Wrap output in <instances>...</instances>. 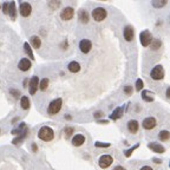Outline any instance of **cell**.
Returning <instances> with one entry per match:
<instances>
[{
	"mask_svg": "<svg viewBox=\"0 0 170 170\" xmlns=\"http://www.w3.org/2000/svg\"><path fill=\"white\" fill-rule=\"evenodd\" d=\"M68 69H69V71H70V72H72V73H77V72H79V71H81V65H79V63H78V62H71V63L68 65Z\"/></svg>",
	"mask_w": 170,
	"mask_h": 170,
	"instance_id": "obj_17",
	"label": "cell"
},
{
	"mask_svg": "<svg viewBox=\"0 0 170 170\" xmlns=\"http://www.w3.org/2000/svg\"><path fill=\"white\" fill-rule=\"evenodd\" d=\"M156 124H157V122H156V118H154V117H147L144 121H143V128L144 129H147V130H151V129H154L155 126H156Z\"/></svg>",
	"mask_w": 170,
	"mask_h": 170,
	"instance_id": "obj_8",
	"label": "cell"
},
{
	"mask_svg": "<svg viewBox=\"0 0 170 170\" xmlns=\"http://www.w3.org/2000/svg\"><path fill=\"white\" fill-rule=\"evenodd\" d=\"M169 92H170V89L167 90V97H169Z\"/></svg>",
	"mask_w": 170,
	"mask_h": 170,
	"instance_id": "obj_41",
	"label": "cell"
},
{
	"mask_svg": "<svg viewBox=\"0 0 170 170\" xmlns=\"http://www.w3.org/2000/svg\"><path fill=\"white\" fill-rule=\"evenodd\" d=\"M32 149H33V151H34V153L38 150V147H37V144H36V143H33V144H32Z\"/></svg>",
	"mask_w": 170,
	"mask_h": 170,
	"instance_id": "obj_39",
	"label": "cell"
},
{
	"mask_svg": "<svg viewBox=\"0 0 170 170\" xmlns=\"http://www.w3.org/2000/svg\"><path fill=\"white\" fill-rule=\"evenodd\" d=\"M73 132V128H66L65 129V135H66V137H70V135Z\"/></svg>",
	"mask_w": 170,
	"mask_h": 170,
	"instance_id": "obj_35",
	"label": "cell"
},
{
	"mask_svg": "<svg viewBox=\"0 0 170 170\" xmlns=\"http://www.w3.org/2000/svg\"><path fill=\"white\" fill-rule=\"evenodd\" d=\"M38 137H39L41 141H44V142H50V141L53 139L54 132H53L52 128H50V126H43V128H40V130L38 131Z\"/></svg>",
	"mask_w": 170,
	"mask_h": 170,
	"instance_id": "obj_1",
	"label": "cell"
},
{
	"mask_svg": "<svg viewBox=\"0 0 170 170\" xmlns=\"http://www.w3.org/2000/svg\"><path fill=\"white\" fill-rule=\"evenodd\" d=\"M106 15H108V13H106V9L104 7H96L92 11V18L96 21H103L106 18Z\"/></svg>",
	"mask_w": 170,
	"mask_h": 170,
	"instance_id": "obj_3",
	"label": "cell"
},
{
	"mask_svg": "<svg viewBox=\"0 0 170 170\" xmlns=\"http://www.w3.org/2000/svg\"><path fill=\"white\" fill-rule=\"evenodd\" d=\"M79 49H81V51L83 53H89L91 51V49H92V43L89 39H83L79 43Z\"/></svg>",
	"mask_w": 170,
	"mask_h": 170,
	"instance_id": "obj_9",
	"label": "cell"
},
{
	"mask_svg": "<svg viewBox=\"0 0 170 170\" xmlns=\"http://www.w3.org/2000/svg\"><path fill=\"white\" fill-rule=\"evenodd\" d=\"M128 130L131 132V134H136L138 131V122L136 119H131L129 121L128 123Z\"/></svg>",
	"mask_w": 170,
	"mask_h": 170,
	"instance_id": "obj_16",
	"label": "cell"
},
{
	"mask_svg": "<svg viewBox=\"0 0 170 170\" xmlns=\"http://www.w3.org/2000/svg\"><path fill=\"white\" fill-rule=\"evenodd\" d=\"M75 15V9L72 7H65L62 12H60V18L63 20H71Z\"/></svg>",
	"mask_w": 170,
	"mask_h": 170,
	"instance_id": "obj_7",
	"label": "cell"
},
{
	"mask_svg": "<svg viewBox=\"0 0 170 170\" xmlns=\"http://www.w3.org/2000/svg\"><path fill=\"white\" fill-rule=\"evenodd\" d=\"M148 148L151 149V150L155 151V153H158V154H163V153L166 151L164 147L161 145V144H158V143H149V144H148Z\"/></svg>",
	"mask_w": 170,
	"mask_h": 170,
	"instance_id": "obj_14",
	"label": "cell"
},
{
	"mask_svg": "<svg viewBox=\"0 0 170 170\" xmlns=\"http://www.w3.org/2000/svg\"><path fill=\"white\" fill-rule=\"evenodd\" d=\"M149 93H150V91H142V98H143L145 102H148V103L154 102V97L149 96Z\"/></svg>",
	"mask_w": 170,
	"mask_h": 170,
	"instance_id": "obj_26",
	"label": "cell"
},
{
	"mask_svg": "<svg viewBox=\"0 0 170 170\" xmlns=\"http://www.w3.org/2000/svg\"><path fill=\"white\" fill-rule=\"evenodd\" d=\"M38 86H39V78L37 76H33L30 81V93L34 94L38 90Z\"/></svg>",
	"mask_w": 170,
	"mask_h": 170,
	"instance_id": "obj_12",
	"label": "cell"
},
{
	"mask_svg": "<svg viewBox=\"0 0 170 170\" xmlns=\"http://www.w3.org/2000/svg\"><path fill=\"white\" fill-rule=\"evenodd\" d=\"M84 143H85V136L81 135V134L73 136V138H72V144H73L75 147H81V145H83Z\"/></svg>",
	"mask_w": 170,
	"mask_h": 170,
	"instance_id": "obj_15",
	"label": "cell"
},
{
	"mask_svg": "<svg viewBox=\"0 0 170 170\" xmlns=\"http://www.w3.org/2000/svg\"><path fill=\"white\" fill-rule=\"evenodd\" d=\"M113 170H125V168H123V167H121V166H117Z\"/></svg>",
	"mask_w": 170,
	"mask_h": 170,
	"instance_id": "obj_40",
	"label": "cell"
},
{
	"mask_svg": "<svg viewBox=\"0 0 170 170\" xmlns=\"http://www.w3.org/2000/svg\"><path fill=\"white\" fill-rule=\"evenodd\" d=\"M169 137H170V134H169V131L168 130H162L160 134H158V138L161 139V141H168L169 139Z\"/></svg>",
	"mask_w": 170,
	"mask_h": 170,
	"instance_id": "obj_24",
	"label": "cell"
},
{
	"mask_svg": "<svg viewBox=\"0 0 170 170\" xmlns=\"http://www.w3.org/2000/svg\"><path fill=\"white\" fill-rule=\"evenodd\" d=\"M122 116H123V108H117V109L110 115V118L113 119V121H116V119L121 118Z\"/></svg>",
	"mask_w": 170,
	"mask_h": 170,
	"instance_id": "obj_19",
	"label": "cell"
},
{
	"mask_svg": "<svg viewBox=\"0 0 170 170\" xmlns=\"http://www.w3.org/2000/svg\"><path fill=\"white\" fill-rule=\"evenodd\" d=\"M104 113L102 112V111H98V112H94V117H100V116H103Z\"/></svg>",
	"mask_w": 170,
	"mask_h": 170,
	"instance_id": "obj_37",
	"label": "cell"
},
{
	"mask_svg": "<svg viewBox=\"0 0 170 170\" xmlns=\"http://www.w3.org/2000/svg\"><path fill=\"white\" fill-rule=\"evenodd\" d=\"M24 49H25V52L28 54V57H30V59H34V56H33V52H32V49H31V46L28 45V43H25L24 44Z\"/></svg>",
	"mask_w": 170,
	"mask_h": 170,
	"instance_id": "obj_25",
	"label": "cell"
},
{
	"mask_svg": "<svg viewBox=\"0 0 170 170\" xmlns=\"http://www.w3.org/2000/svg\"><path fill=\"white\" fill-rule=\"evenodd\" d=\"M124 92L126 93V94H130V93H132V86H125L124 87Z\"/></svg>",
	"mask_w": 170,
	"mask_h": 170,
	"instance_id": "obj_34",
	"label": "cell"
},
{
	"mask_svg": "<svg viewBox=\"0 0 170 170\" xmlns=\"http://www.w3.org/2000/svg\"><path fill=\"white\" fill-rule=\"evenodd\" d=\"M139 40H141L142 46L147 47V46H149V45L151 44V41H153V36H151V33H150L148 30H144V31L141 32V34H139Z\"/></svg>",
	"mask_w": 170,
	"mask_h": 170,
	"instance_id": "obj_5",
	"label": "cell"
},
{
	"mask_svg": "<svg viewBox=\"0 0 170 170\" xmlns=\"http://www.w3.org/2000/svg\"><path fill=\"white\" fill-rule=\"evenodd\" d=\"M11 93H12L14 97H18V96H19V92H18L17 90H11Z\"/></svg>",
	"mask_w": 170,
	"mask_h": 170,
	"instance_id": "obj_36",
	"label": "cell"
},
{
	"mask_svg": "<svg viewBox=\"0 0 170 170\" xmlns=\"http://www.w3.org/2000/svg\"><path fill=\"white\" fill-rule=\"evenodd\" d=\"M143 85H144V83H143L142 79H137V82H136V90H137V91H141V90L143 89Z\"/></svg>",
	"mask_w": 170,
	"mask_h": 170,
	"instance_id": "obj_29",
	"label": "cell"
},
{
	"mask_svg": "<svg viewBox=\"0 0 170 170\" xmlns=\"http://www.w3.org/2000/svg\"><path fill=\"white\" fill-rule=\"evenodd\" d=\"M97 148H109L110 147V143H100V142H96L94 144Z\"/></svg>",
	"mask_w": 170,
	"mask_h": 170,
	"instance_id": "obj_31",
	"label": "cell"
},
{
	"mask_svg": "<svg viewBox=\"0 0 170 170\" xmlns=\"http://www.w3.org/2000/svg\"><path fill=\"white\" fill-rule=\"evenodd\" d=\"M8 5H9V2H5V4L2 5V12H4L5 14H8Z\"/></svg>",
	"mask_w": 170,
	"mask_h": 170,
	"instance_id": "obj_33",
	"label": "cell"
},
{
	"mask_svg": "<svg viewBox=\"0 0 170 170\" xmlns=\"http://www.w3.org/2000/svg\"><path fill=\"white\" fill-rule=\"evenodd\" d=\"M112 162H113V158H112L111 155H103V156H100V158L98 161V164H99L100 168L106 169L112 164Z\"/></svg>",
	"mask_w": 170,
	"mask_h": 170,
	"instance_id": "obj_6",
	"label": "cell"
},
{
	"mask_svg": "<svg viewBox=\"0 0 170 170\" xmlns=\"http://www.w3.org/2000/svg\"><path fill=\"white\" fill-rule=\"evenodd\" d=\"M31 65H32L31 60H28L27 58H23V59H20V62L18 64V68L21 71H28L31 69Z\"/></svg>",
	"mask_w": 170,
	"mask_h": 170,
	"instance_id": "obj_13",
	"label": "cell"
},
{
	"mask_svg": "<svg viewBox=\"0 0 170 170\" xmlns=\"http://www.w3.org/2000/svg\"><path fill=\"white\" fill-rule=\"evenodd\" d=\"M78 18H79L81 23H83V24H87V23H89V13H87L85 9H81V11H79Z\"/></svg>",
	"mask_w": 170,
	"mask_h": 170,
	"instance_id": "obj_20",
	"label": "cell"
},
{
	"mask_svg": "<svg viewBox=\"0 0 170 170\" xmlns=\"http://www.w3.org/2000/svg\"><path fill=\"white\" fill-rule=\"evenodd\" d=\"M151 78L155 79V81H161L164 78V69L162 65H156L153 70H151V73H150Z\"/></svg>",
	"mask_w": 170,
	"mask_h": 170,
	"instance_id": "obj_4",
	"label": "cell"
},
{
	"mask_svg": "<svg viewBox=\"0 0 170 170\" xmlns=\"http://www.w3.org/2000/svg\"><path fill=\"white\" fill-rule=\"evenodd\" d=\"M47 86H49V79L47 78H44L41 82H39V87L41 91H45L47 89Z\"/></svg>",
	"mask_w": 170,
	"mask_h": 170,
	"instance_id": "obj_27",
	"label": "cell"
},
{
	"mask_svg": "<svg viewBox=\"0 0 170 170\" xmlns=\"http://www.w3.org/2000/svg\"><path fill=\"white\" fill-rule=\"evenodd\" d=\"M8 14L11 15V18L14 20L15 17H17V9H15V2L14 1H11L9 5H8Z\"/></svg>",
	"mask_w": 170,
	"mask_h": 170,
	"instance_id": "obj_18",
	"label": "cell"
},
{
	"mask_svg": "<svg viewBox=\"0 0 170 170\" xmlns=\"http://www.w3.org/2000/svg\"><path fill=\"white\" fill-rule=\"evenodd\" d=\"M123 34H124V39H125L126 41H131V40L134 39V36H135V32H134L132 26H130V25L125 26V28H124V31H123Z\"/></svg>",
	"mask_w": 170,
	"mask_h": 170,
	"instance_id": "obj_11",
	"label": "cell"
},
{
	"mask_svg": "<svg viewBox=\"0 0 170 170\" xmlns=\"http://www.w3.org/2000/svg\"><path fill=\"white\" fill-rule=\"evenodd\" d=\"M59 5H60V1H59V0H51V1H50V6H51L52 8H57V7H59Z\"/></svg>",
	"mask_w": 170,
	"mask_h": 170,
	"instance_id": "obj_30",
	"label": "cell"
},
{
	"mask_svg": "<svg viewBox=\"0 0 170 170\" xmlns=\"http://www.w3.org/2000/svg\"><path fill=\"white\" fill-rule=\"evenodd\" d=\"M20 105H21V108L24 110H28L30 109V99H28V97L23 96L20 98Z\"/></svg>",
	"mask_w": 170,
	"mask_h": 170,
	"instance_id": "obj_22",
	"label": "cell"
},
{
	"mask_svg": "<svg viewBox=\"0 0 170 170\" xmlns=\"http://www.w3.org/2000/svg\"><path fill=\"white\" fill-rule=\"evenodd\" d=\"M62 106H63V99H62V98H57V99H53V100L50 103L47 111H49L50 115H57V113L60 111Z\"/></svg>",
	"mask_w": 170,
	"mask_h": 170,
	"instance_id": "obj_2",
	"label": "cell"
},
{
	"mask_svg": "<svg viewBox=\"0 0 170 170\" xmlns=\"http://www.w3.org/2000/svg\"><path fill=\"white\" fill-rule=\"evenodd\" d=\"M31 44H32V46L34 47V49H39L40 46H41V40H40V38L38 37V36H32L31 37Z\"/></svg>",
	"mask_w": 170,
	"mask_h": 170,
	"instance_id": "obj_21",
	"label": "cell"
},
{
	"mask_svg": "<svg viewBox=\"0 0 170 170\" xmlns=\"http://www.w3.org/2000/svg\"><path fill=\"white\" fill-rule=\"evenodd\" d=\"M161 45H162V43L158 40V39H153V41H151V49L153 50H157V49H160L161 47Z\"/></svg>",
	"mask_w": 170,
	"mask_h": 170,
	"instance_id": "obj_28",
	"label": "cell"
},
{
	"mask_svg": "<svg viewBox=\"0 0 170 170\" xmlns=\"http://www.w3.org/2000/svg\"><path fill=\"white\" fill-rule=\"evenodd\" d=\"M167 2H168V0H153V1H151L153 6L156 7V8H162V7H164V6L167 5Z\"/></svg>",
	"mask_w": 170,
	"mask_h": 170,
	"instance_id": "obj_23",
	"label": "cell"
},
{
	"mask_svg": "<svg viewBox=\"0 0 170 170\" xmlns=\"http://www.w3.org/2000/svg\"><path fill=\"white\" fill-rule=\"evenodd\" d=\"M141 170H153V168H151V167H149V166H144V167H142V168H141Z\"/></svg>",
	"mask_w": 170,
	"mask_h": 170,
	"instance_id": "obj_38",
	"label": "cell"
},
{
	"mask_svg": "<svg viewBox=\"0 0 170 170\" xmlns=\"http://www.w3.org/2000/svg\"><path fill=\"white\" fill-rule=\"evenodd\" d=\"M138 147H139V145H138V144H136L135 147H132L131 149H129L128 151H125V156H126V157H129V156H130V155H131V154L134 153V150H135V149H137Z\"/></svg>",
	"mask_w": 170,
	"mask_h": 170,
	"instance_id": "obj_32",
	"label": "cell"
},
{
	"mask_svg": "<svg viewBox=\"0 0 170 170\" xmlns=\"http://www.w3.org/2000/svg\"><path fill=\"white\" fill-rule=\"evenodd\" d=\"M20 14L23 15V17H28L30 14H31V12H32V6L28 4V2H23L21 5H20Z\"/></svg>",
	"mask_w": 170,
	"mask_h": 170,
	"instance_id": "obj_10",
	"label": "cell"
}]
</instances>
